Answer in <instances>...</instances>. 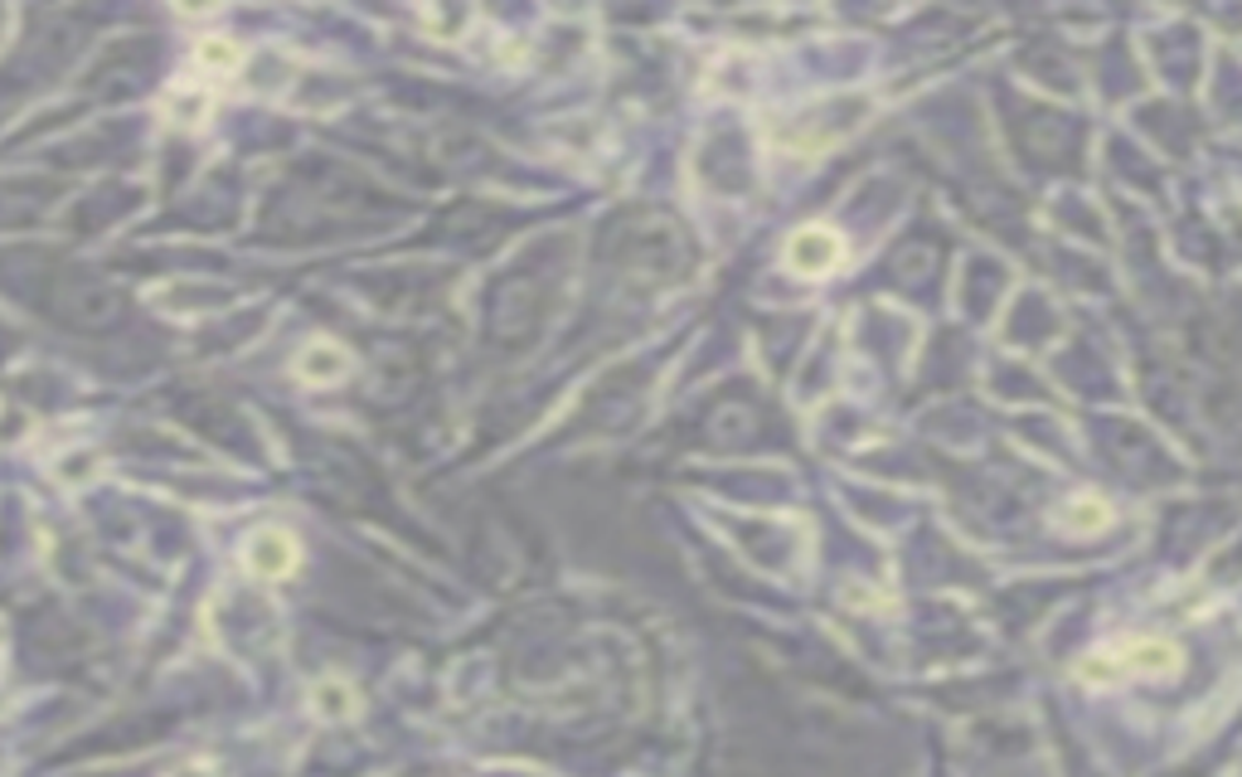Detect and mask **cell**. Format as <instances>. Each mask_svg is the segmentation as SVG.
<instances>
[{
    "label": "cell",
    "instance_id": "obj_2",
    "mask_svg": "<svg viewBox=\"0 0 1242 777\" xmlns=\"http://www.w3.org/2000/svg\"><path fill=\"white\" fill-rule=\"evenodd\" d=\"M297 558H301V550H297V534L282 530V525H263V530H253V534H248V544H243V564H248V574H253V578H263V583L287 578L291 568H297Z\"/></svg>",
    "mask_w": 1242,
    "mask_h": 777
},
{
    "label": "cell",
    "instance_id": "obj_6",
    "mask_svg": "<svg viewBox=\"0 0 1242 777\" xmlns=\"http://www.w3.org/2000/svg\"><path fill=\"white\" fill-rule=\"evenodd\" d=\"M194 58H200V68L228 78V73H238V64H243V49L234 40H200V54H194Z\"/></svg>",
    "mask_w": 1242,
    "mask_h": 777
},
{
    "label": "cell",
    "instance_id": "obj_5",
    "mask_svg": "<svg viewBox=\"0 0 1242 777\" xmlns=\"http://www.w3.org/2000/svg\"><path fill=\"white\" fill-rule=\"evenodd\" d=\"M311 710L321 714V720H350V714H355V690H350L345 680H321V685L311 690Z\"/></svg>",
    "mask_w": 1242,
    "mask_h": 777
},
{
    "label": "cell",
    "instance_id": "obj_8",
    "mask_svg": "<svg viewBox=\"0 0 1242 777\" xmlns=\"http://www.w3.org/2000/svg\"><path fill=\"white\" fill-rule=\"evenodd\" d=\"M170 777H214V768L210 763H185V768H175Z\"/></svg>",
    "mask_w": 1242,
    "mask_h": 777
},
{
    "label": "cell",
    "instance_id": "obj_4",
    "mask_svg": "<svg viewBox=\"0 0 1242 777\" xmlns=\"http://www.w3.org/2000/svg\"><path fill=\"white\" fill-rule=\"evenodd\" d=\"M291 370H297L301 384H331L350 370V355H345V345H335V340H311V345L291 360Z\"/></svg>",
    "mask_w": 1242,
    "mask_h": 777
},
{
    "label": "cell",
    "instance_id": "obj_1",
    "mask_svg": "<svg viewBox=\"0 0 1242 777\" xmlns=\"http://www.w3.org/2000/svg\"><path fill=\"white\" fill-rule=\"evenodd\" d=\"M1179 671V647L1160 637H1131L1116 641V647L1092 651L1088 661L1078 666V680L1088 685H1116V680H1136V675H1175Z\"/></svg>",
    "mask_w": 1242,
    "mask_h": 777
},
{
    "label": "cell",
    "instance_id": "obj_3",
    "mask_svg": "<svg viewBox=\"0 0 1242 777\" xmlns=\"http://www.w3.org/2000/svg\"><path fill=\"white\" fill-rule=\"evenodd\" d=\"M839 263H845V243H839V234L825 224L796 228L786 243V267L801 277H825V273H835Z\"/></svg>",
    "mask_w": 1242,
    "mask_h": 777
},
{
    "label": "cell",
    "instance_id": "obj_7",
    "mask_svg": "<svg viewBox=\"0 0 1242 777\" xmlns=\"http://www.w3.org/2000/svg\"><path fill=\"white\" fill-rule=\"evenodd\" d=\"M1106 520H1112V510H1106L1102 496H1078V501H1068V510H1063L1068 530H1102Z\"/></svg>",
    "mask_w": 1242,
    "mask_h": 777
}]
</instances>
